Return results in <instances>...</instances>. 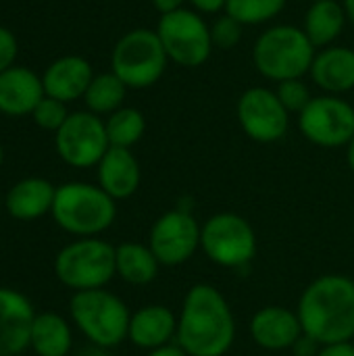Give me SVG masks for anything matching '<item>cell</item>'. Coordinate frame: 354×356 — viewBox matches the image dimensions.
<instances>
[{
	"instance_id": "cell-1",
	"label": "cell",
	"mask_w": 354,
	"mask_h": 356,
	"mask_svg": "<svg viewBox=\"0 0 354 356\" xmlns=\"http://www.w3.org/2000/svg\"><path fill=\"white\" fill-rule=\"evenodd\" d=\"M236 340V317L213 284H194L177 313L175 342L188 356H225Z\"/></svg>"
},
{
	"instance_id": "cell-2",
	"label": "cell",
	"mask_w": 354,
	"mask_h": 356,
	"mask_svg": "<svg viewBox=\"0 0 354 356\" xmlns=\"http://www.w3.org/2000/svg\"><path fill=\"white\" fill-rule=\"evenodd\" d=\"M303 332L323 344L351 342L354 338V280L325 273L313 280L296 307Z\"/></svg>"
},
{
	"instance_id": "cell-3",
	"label": "cell",
	"mask_w": 354,
	"mask_h": 356,
	"mask_svg": "<svg viewBox=\"0 0 354 356\" xmlns=\"http://www.w3.org/2000/svg\"><path fill=\"white\" fill-rule=\"evenodd\" d=\"M317 48L311 44L303 27L273 25L265 29L252 48L255 69L271 81L300 79L311 71Z\"/></svg>"
},
{
	"instance_id": "cell-4",
	"label": "cell",
	"mask_w": 354,
	"mask_h": 356,
	"mask_svg": "<svg viewBox=\"0 0 354 356\" xmlns=\"http://www.w3.org/2000/svg\"><path fill=\"white\" fill-rule=\"evenodd\" d=\"M117 200L100 186L71 181L56 188L52 217L65 232L79 238H96L106 232L117 217Z\"/></svg>"
},
{
	"instance_id": "cell-5",
	"label": "cell",
	"mask_w": 354,
	"mask_h": 356,
	"mask_svg": "<svg viewBox=\"0 0 354 356\" xmlns=\"http://www.w3.org/2000/svg\"><path fill=\"white\" fill-rule=\"evenodd\" d=\"M69 311L79 332L94 346L106 350L127 340L131 313L113 292H106L104 288L75 292L71 296Z\"/></svg>"
},
{
	"instance_id": "cell-6",
	"label": "cell",
	"mask_w": 354,
	"mask_h": 356,
	"mask_svg": "<svg viewBox=\"0 0 354 356\" xmlns=\"http://www.w3.org/2000/svg\"><path fill=\"white\" fill-rule=\"evenodd\" d=\"M169 56L156 31L138 27L119 38L111 54V71L131 90L154 86L165 69Z\"/></svg>"
},
{
	"instance_id": "cell-7",
	"label": "cell",
	"mask_w": 354,
	"mask_h": 356,
	"mask_svg": "<svg viewBox=\"0 0 354 356\" xmlns=\"http://www.w3.org/2000/svg\"><path fill=\"white\" fill-rule=\"evenodd\" d=\"M61 284L75 292L104 288L115 275V246L98 238H81L67 244L54 259Z\"/></svg>"
},
{
	"instance_id": "cell-8",
	"label": "cell",
	"mask_w": 354,
	"mask_h": 356,
	"mask_svg": "<svg viewBox=\"0 0 354 356\" xmlns=\"http://www.w3.org/2000/svg\"><path fill=\"white\" fill-rule=\"evenodd\" d=\"M200 250L217 267L244 269L257 257V234L242 215L217 213L202 223Z\"/></svg>"
},
{
	"instance_id": "cell-9",
	"label": "cell",
	"mask_w": 354,
	"mask_h": 356,
	"mask_svg": "<svg viewBox=\"0 0 354 356\" xmlns=\"http://www.w3.org/2000/svg\"><path fill=\"white\" fill-rule=\"evenodd\" d=\"M156 35L169 56L179 67L196 69L204 65L213 52L211 27L200 13L192 8H179L161 15L156 25Z\"/></svg>"
},
{
	"instance_id": "cell-10",
	"label": "cell",
	"mask_w": 354,
	"mask_h": 356,
	"mask_svg": "<svg viewBox=\"0 0 354 356\" xmlns=\"http://www.w3.org/2000/svg\"><path fill=\"white\" fill-rule=\"evenodd\" d=\"M298 129L319 148H346L354 136V106L334 94L317 96L298 113Z\"/></svg>"
},
{
	"instance_id": "cell-11",
	"label": "cell",
	"mask_w": 354,
	"mask_h": 356,
	"mask_svg": "<svg viewBox=\"0 0 354 356\" xmlns=\"http://www.w3.org/2000/svg\"><path fill=\"white\" fill-rule=\"evenodd\" d=\"M54 146L58 156L75 169L98 165L111 148L104 121L90 111L71 113L54 134Z\"/></svg>"
},
{
	"instance_id": "cell-12",
	"label": "cell",
	"mask_w": 354,
	"mask_h": 356,
	"mask_svg": "<svg viewBox=\"0 0 354 356\" xmlns=\"http://www.w3.org/2000/svg\"><path fill=\"white\" fill-rule=\"evenodd\" d=\"M202 225L184 209L163 213L150 227L148 246L161 267H179L188 263L200 248Z\"/></svg>"
},
{
	"instance_id": "cell-13",
	"label": "cell",
	"mask_w": 354,
	"mask_h": 356,
	"mask_svg": "<svg viewBox=\"0 0 354 356\" xmlns=\"http://www.w3.org/2000/svg\"><path fill=\"white\" fill-rule=\"evenodd\" d=\"M236 117L242 131L259 144L282 140L290 127V113L277 98L275 90L261 86L248 88L238 98Z\"/></svg>"
},
{
	"instance_id": "cell-14",
	"label": "cell",
	"mask_w": 354,
	"mask_h": 356,
	"mask_svg": "<svg viewBox=\"0 0 354 356\" xmlns=\"http://www.w3.org/2000/svg\"><path fill=\"white\" fill-rule=\"evenodd\" d=\"M248 332L259 348L267 353H284L290 350L294 342L303 336V325L296 311L280 305H269L252 315Z\"/></svg>"
},
{
	"instance_id": "cell-15",
	"label": "cell",
	"mask_w": 354,
	"mask_h": 356,
	"mask_svg": "<svg viewBox=\"0 0 354 356\" xmlns=\"http://www.w3.org/2000/svg\"><path fill=\"white\" fill-rule=\"evenodd\" d=\"M33 319V309L23 294L0 288V356H17L31 346Z\"/></svg>"
},
{
	"instance_id": "cell-16",
	"label": "cell",
	"mask_w": 354,
	"mask_h": 356,
	"mask_svg": "<svg viewBox=\"0 0 354 356\" xmlns=\"http://www.w3.org/2000/svg\"><path fill=\"white\" fill-rule=\"evenodd\" d=\"M92 79H94L92 65L77 54H67L56 58L54 63L48 65V69L42 75L44 94L65 104L83 98Z\"/></svg>"
},
{
	"instance_id": "cell-17",
	"label": "cell",
	"mask_w": 354,
	"mask_h": 356,
	"mask_svg": "<svg viewBox=\"0 0 354 356\" xmlns=\"http://www.w3.org/2000/svg\"><path fill=\"white\" fill-rule=\"evenodd\" d=\"M175 334L177 315L165 305H146L131 313L127 340L142 350H154L171 344L175 342Z\"/></svg>"
},
{
	"instance_id": "cell-18",
	"label": "cell",
	"mask_w": 354,
	"mask_h": 356,
	"mask_svg": "<svg viewBox=\"0 0 354 356\" xmlns=\"http://www.w3.org/2000/svg\"><path fill=\"white\" fill-rule=\"evenodd\" d=\"M96 167H98V186L111 198L125 200L138 192L142 171L131 148L111 146Z\"/></svg>"
},
{
	"instance_id": "cell-19",
	"label": "cell",
	"mask_w": 354,
	"mask_h": 356,
	"mask_svg": "<svg viewBox=\"0 0 354 356\" xmlns=\"http://www.w3.org/2000/svg\"><path fill=\"white\" fill-rule=\"evenodd\" d=\"M42 77L27 67H10L0 73V113L8 117L31 115L44 98Z\"/></svg>"
},
{
	"instance_id": "cell-20",
	"label": "cell",
	"mask_w": 354,
	"mask_h": 356,
	"mask_svg": "<svg viewBox=\"0 0 354 356\" xmlns=\"http://www.w3.org/2000/svg\"><path fill=\"white\" fill-rule=\"evenodd\" d=\"M315 86L325 94H344L354 88V50L346 46L321 48L309 71Z\"/></svg>"
},
{
	"instance_id": "cell-21",
	"label": "cell",
	"mask_w": 354,
	"mask_h": 356,
	"mask_svg": "<svg viewBox=\"0 0 354 356\" xmlns=\"http://www.w3.org/2000/svg\"><path fill=\"white\" fill-rule=\"evenodd\" d=\"M56 188L42 177H27L15 184L6 196L8 213L19 221H31L52 211Z\"/></svg>"
},
{
	"instance_id": "cell-22",
	"label": "cell",
	"mask_w": 354,
	"mask_h": 356,
	"mask_svg": "<svg viewBox=\"0 0 354 356\" xmlns=\"http://www.w3.org/2000/svg\"><path fill=\"white\" fill-rule=\"evenodd\" d=\"M346 21L348 19H346L342 2L317 0V2H311L305 15L303 31L307 33V38L311 40L315 48H328V46H334L336 38H340Z\"/></svg>"
},
{
	"instance_id": "cell-23",
	"label": "cell",
	"mask_w": 354,
	"mask_h": 356,
	"mask_svg": "<svg viewBox=\"0 0 354 356\" xmlns=\"http://www.w3.org/2000/svg\"><path fill=\"white\" fill-rule=\"evenodd\" d=\"M117 275L129 286H148L156 280L161 263L148 244L123 242L115 246Z\"/></svg>"
},
{
	"instance_id": "cell-24",
	"label": "cell",
	"mask_w": 354,
	"mask_h": 356,
	"mask_svg": "<svg viewBox=\"0 0 354 356\" xmlns=\"http://www.w3.org/2000/svg\"><path fill=\"white\" fill-rule=\"evenodd\" d=\"M73 344L69 323L54 313L35 315L31 327V348L38 356H67Z\"/></svg>"
},
{
	"instance_id": "cell-25",
	"label": "cell",
	"mask_w": 354,
	"mask_h": 356,
	"mask_svg": "<svg viewBox=\"0 0 354 356\" xmlns=\"http://www.w3.org/2000/svg\"><path fill=\"white\" fill-rule=\"evenodd\" d=\"M125 92H127V86L113 71H108V73L94 75L92 83L88 86V90L83 94V102H86L88 111L98 117L111 115L123 106Z\"/></svg>"
},
{
	"instance_id": "cell-26",
	"label": "cell",
	"mask_w": 354,
	"mask_h": 356,
	"mask_svg": "<svg viewBox=\"0 0 354 356\" xmlns=\"http://www.w3.org/2000/svg\"><path fill=\"white\" fill-rule=\"evenodd\" d=\"M108 144L117 148H131L138 144L146 131V119L138 108L121 106L119 111L111 113L104 121Z\"/></svg>"
},
{
	"instance_id": "cell-27",
	"label": "cell",
	"mask_w": 354,
	"mask_h": 356,
	"mask_svg": "<svg viewBox=\"0 0 354 356\" xmlns=\"http://www.w3.org/2000/svg\"><path fill=\"white\" fill-rule=\"evenodd\" d=\"M288 0H227L225 15L242 25H261L275 19Z\"/></svg>"
},
{
	"instance_id": "cell-28",
	"label": "cell",
	"mask_w": 354,
	"mask_h": 356,
	"mask_svg": "<svg viewBox=\"0 0 354 356\" xmlns=\"http://www.w3.org/2000/svg\"><path fill=\"white\" fill-rule=\"evenodd\" d=\"M69 115L71 113H67L65 102H61L56 98H50V96H44L38 102V106L33 108V113H31L38 127H42L46 131H54V134L61 129V125L67 121Z\"/></svg>"
},
{
	"instance_id": "cell-29",
	"label": "cell",
	"mask_w": 354,
	"mask_h": 356,
	"mask_svg": "<svg viewBox=\"0 0 354 356\" xmlns=\"http://www.w3.org/2000/svg\"><path fill=\"white\" fill-rule=\"evenodd\" d=\"M277 98L282 100V104L286 106L288 113H303V108L313 100L309 86L300 79H286L282 83H277L275 90Z\"/></svg>"
},
{
	"instance_id": "cell-30",
	"label": "cell",
	"mask_w": 354,
	"mask_h": 356,
	"mask_svg": "<svg viewBox=\"0 0 354 356\" xmlns=\"http://www.w3.org/2000/svg\"><path fill=\"white\" fill-rule=\"evenodd\" d=\"M242 23H238L236 19H232L230 15H221L213 25H211V40H213V48H221V50H230L236 44H240L242 40Z\"/></svg>"
},
{
	"instance_id": "cell-31",
	"label": "cell",
	"mask_w": 354,
	"mask_h": 356,
	"mask_svg": "<svg viewBox=\"0 0 354 356\" xmlns=\"http://www.w3.org/2000/svg\"><path fill=\"white\" fill-rule=\"evenodd\" d=\"M17 38L10 29L0 25V73L10 69L17 58Z\"/></svg>"
},
{
	"instance_id": "cell-32",
	"label": "cell",
	"mask_w": 354,
	"mask_h": 356,
	"mask_svg": "<svg viewBox=\"0 0 354 356\" xmlns=\"http://www.w3.org/2000/svg\"><path fill=\"white\" fill-rule=\"evenodd\" d=\"M319 348H321V344L303 332V336L294 342V346L290 350L294 353V356H317Z\"/></svg>"
},
{
	"instance_id": "cell-33",
	"label": "cell",
	"mask_w": 354,
	"mask_h": 356,
	"mask_svg": "<svg viewBox=\"0 0 354 356\" xmlns=\"http://www.w3.org/2000/svg\"><path fill=\"white\" fill-rule=\"evenodd\" d=\"M317 356H354V344L351 342H336V344H323Z\"/></svg>"
},
{
	"instance_id": "cell-34",
	"label": "cell",
	"mask_w": 354,
	"mask_h": 356,
	"mask_svg": "<svg viewBox=\"0 0 354 356\" xmlns=\"http://www.w3.org/2000/svg\"><path fill=\"white\" fill-rule=\"evenodd\" d=\"M188 2L200 15H215L219 10H225V2L227 0H188Z\"/></svg>"
},
{
	"instance_id": "cell-35",
	"label": "cell",
	"mask_w": 354,
	"mask_h": 356,
	"mask_svg": "<svg viewBox=\"0 0 354 356\" xmlns=\"http://www.w3.org/2000/svg\"><path fill=\"white\" fill-rule=\"evenodd\" d=\"M146 356H188L186 350L177 344V342H171V344H165L161 348H154V350H148Z\"/></svg>"
},
{
	"instance_id": "cell-36",
	"label": "cell",
	"mask_w": 354,
	"mask_h": 356,
	"mask_svg": "<svg viewBox=\"0 0 354 356\" xmlns=\"http://www.w3.org/2000/svg\"><path fill=\"white\" fill-rule=\"evenodd\" d=\"M184 2H186V0H152V6H154L161 15H167V13H173V10L184 8Z\"/></svg>"
},
{
	"instance_id": "cell-37",
	"label": "cell",
	"mask_w": 354,
	"mask_h": 356,
	"mask_svg": "<svg viewBox=\"0 0 354 356\" xmlns=\"http://www.w3.org/2000/svg\"><path fill=\"white\" fill-rule=\"evenodd\" d=\"M342 6H344V13H346L348 23L354 27V0H342Z\"/></svg>"
},
{
	"instance_id": "cell-38",
	"label": "cell",
	"mask_w": 354,
	"mask_h": 356,
	"mask_svg": "<svg viewBox=\"0 0 354 356\" xmlns=\"http://www.w3.org/2000/svg\"><path fill=\"white\" fill-rule=\"evenodd\" d=\"M346 163H348L351 171L354 173V136L353 140L348 142V146H346Z\"/></svg>"
},
{
	"instance_id": "cell-39",
	"label": "cell",
	"mask_w": 354,
	"mask_h": 356,
	"mask_svg": "<svg viewBox=\"0 0 354 356\" xmlns=\"http://www.w3.org/2000/svg\"><path fill=\"white\" fill-rule=\"evenodd\" d=\"M79 356H106V355H104V348L94 346V348H90V350H83Z\"/></svg>"
},
{
	"instance_id": "cell-40",
	"label": "cell",
	"mask_w": 354,
	"mask_h": 356,
	"mask_svg": "<svg viewBox=\"0 0 354 356\" xmlns=\"http://www.w3.org/2000/svg\"><path fill=\"white\" fill-rule=\"evenodd\" d=\"M2 161H4V152H2V146H0V167H2Z\"/></svg>"
},
{
	"instance_id": "cell-41",
	"label": "cell",
	"mask_w": 354,
	"mask_h": 356,
	"mask_svg": "<svg viewBox=\"0 0 354 356\" xmlns=\"http://www.w3.org/2000/svg\"><path fill=\"white\" fill-rule=\"evenodd\" d=\"M311 2H317V0H311Z\"/></svg>"
}]
</instances>
